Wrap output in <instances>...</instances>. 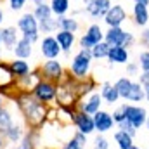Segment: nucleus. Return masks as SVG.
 Masks as SVG:
<instances>
[{
  "label": "nucleus",
  "mask_w": 149,
  "mask_h": 149,
  "mask_svg": "<svg viewBox=\"0 0 149 149\" xmlns=\"http://www.w3.org/2000/svg\"><path fill=\"white\" fill-rule=\"evenodd\" d=\"M99 92H101L104 102L109 104V106H114V104L121 99L118 88L114 87V83H111V81H102V83H99Z\"/></svg>",
  "instance_id": "16"
},
{
  "label": "nucleus",
  "mask_w": 149,
  "mask_h": 149,
  "mask_svg": "<svg viewBox=\"0 0 149 149\" xmlns=\"http://www.w3.org/2000/svg\"><path fill=\"white\" fill-rule=\"evenodd\" d=\"M87 137H88V135H85V134H81V132L76 130L73 135H71V139H70L61 149H85L87 144H88Z\"/></svg>",
  "instance_id": "24"
},
{
  "label": "nucleus",
  "mask_w": 149,
  "mask_h": 149,
  "mask_svg": "<svg viewBox=\"0 0 149 149\" xmlns=\"http://www.w3.org/2000/svg\"><path fill=\"white\" fill-rule=\"evenodd\" d=\"M9 68H10V71H12V74H14L16 78H21V76H24V74H28L31 71L30 63L24 61V59H17V57H16L14 61H10Z\"/></svg>",
  "instance_id": "25"
},
{
  "label": "nucleus",
  "mask_w": 149,
  "mask_h": 149,
  "mask_svg": "<svg viewBox=\"0 0 149 149\" xmlns=\"http://www.w3.org/2000/svg\"><path fill=\"white\" fill-rule=\"evenodd\" d=\"M109 49H111V47H109L106 42H101V43L94 45V47L90 49V52H92V57H94V59H108Z\"/></svg>",
  "instance_id": "33"
},
{
  "label": "nucleus",
  "mask_w": 149,
  "mask_h": 149,
  "mask_svg": "<svg viewBox=\"0 0 149 149\" xmlns=\"http://www.w3.org/2000/svg\"><path fill=\"white\" fill-rule=\"evenodd\" d=\"M113 137H114V142H116L118 149H127L134 144V137L128 135V134L123 132V130H118V128H116V132H114Z\"/></svg>",
  "instance_id": "31"
},
{
  "label": "nucleus",
  "mask_w": 149,
  "mask_h": 149,
  "mask_svg": "<svg viewBox=\"0 0 149 149\" xmlns=\"http://www.w3.org/2000/svg\"><path fill=\"white\" fill-rule=\"evenodd\" d=\"M111 114H113V120H114V123H116V125H118V123H121L123 120H127V114H125V106H123V104L116 106V108H114V111H113Z\"/></svg>",
  "instance_id": "38"
},
{
  "label": "nucleus",
  "mask_w": 149,
  "mask_h": 149,
  "mask_svg": "<svg viewBox=\"0 0 149 149\" xmlns=\"http://www.w3.org/2000/svg\"><path fill=\"white\" fill-rule=\"evenodd\" d=\"M23 137H24V128H23L21 123H14V125L9 128V132L5 134V141H9V142H12V144L21 142Z\"/></svg>",
  "instance_id": "30"
},
{
  "label": "nucleus",
  "mask_w": 149,
  "mask_h": 149,
  "mask_svg": "<svg viewBox=\"0 0 149 149\" xmlns=\"http://www.w3.org/2000/svg\"><path fill=\"white\" fill-rule=\"evenodd\" d=\"M17 30L21 31V35L30 40L31 43H35L40 40V28H38V21L33 12H26L17 19Z\"/></svg>",
  "instance_id": "4"
},
{
  "label": "nucleus",
  "mask_w": 149,
  "mask_h": 149,
  "mask_svg": "<svg viewBox=\"0 0 149 149\" xmlns=\"http://www.w3.org/2000/svg\"><path fill=\"white\" fill-rule=\"evenodd\" d=\"M0 38H2V43L5 45V49L7 50H12L14 47H16V43H17V28L16 26H5V28H2L0 30Z\"/></svg>",
  "instance_id": "20"
},
{
  "label": "nucleus",
  "mask_w": 149,
  "mask_h": 149,
  "mask_svg": "<svg viewBox=\"0 0 149 149\" xmlns=\"http://www.w3.org/2000/svg\"><path fill=\"white\" fill-rule=\"evenodd\" d=\"M9 5L12 10H21L26 5V0H9Z\"/></svg>",
  "instance_id": "40"
},
{
  "label": "nucleus",
  "mask_w": 149,
  "mask_h": 149,
  "mask_svg": "<svg viewBox=\"0 0 149 149\" xmlns=\"http://www.w3.org/2000/svg\"><path fill=\"white\" fill-rule=\"evenodd\" d=\"M127 149H141V148H139V146H137V144H132V146H130V148H127Z\"/></svg>",
  "instance_id": "47"
},
{
  "label": "nucleus",
  "mask_w": 149,
  "mask_h": 149,
  "mask_svg": "<svg viewBox=\"0 0 149 149\" xmlns=\"http://www.w3.org/2000/svg\"><path fill=\"white\" fill-rule=\"evenodd\" d=\"M146 127H148V130H149V116H148V121H146Z\"/></svg>",
  "instance_id": "48"
},
{
  "label": "nucleus",
  "mask_w": 149,
  "mask_h": 149,
  "mask_svg": "<svg viewBox=\"0 0 149 149\" xmlns=\"http://www.w3.org/2000/svg\"><path fill=\"white\" fill-rule=\"evenodd\" d=\"M3 17H5V14H3V10L0 9V26H2V23H3Z\"/></svg>",
  "instance_id": "44"
},
{
  "label": "nucleus",
  "mask_w": 149,
  "mask_h": 149,
  "mask_svg": "<svg viewBox=\"0 0 149 149\" xmlns=\"http://www.w3.org/2000/svg\"><path fill=\"white\" fill-rule=\"evenodd\" d=\"M104 42L109 47L121 45V47L130 49V47H134L137 43V38H135V35L132 31H127L121 26H118V28H108V31L104 33Z\"/></svg>",
  "instance_id": "3"
},
{
  "label": "nucleus",
  "mask_w": 149,
  "mask_h": 149,
  "mask_svg": "<svg viewBox=\"0 0 149 149\" xmlns=\"http://www.w3.org/2000/svg\"><path fill=\"white\" fill-rule=\"evenodd\" d=\"M14 101H16L21 114L24 116L26 125L31 130H40L43 127V123H47L49 108H47V104H43V102L38 101L37 97L33 95V92H23V90H19L17 95L14 97Z\"/></svg>",
  "instance_id": "1"
},
{
  "label": "nucleus",
  "mask_w": 149,
  "mask_h": 149,
  "mask_svg": "<svg viewBox=\"0 0 149 149\" xmlns=\"http://www.w3.org/2000/svg\"><path fill=\"white\" fill-rule=\"evenodd\" d=\"M57 23H59V30H64V31L76 33L80 30V23L74 16H61L57 17Z\"/></svg>",
  "instance_id": "27"
},
{
  "label": "nucleus",
  "mask_w": 149,
  "mask_h": 149,
  "mask_svg": "<svg viewBox=\"0 0 149 149\" xmlns=\"http://www.w3.org/2000/svg\"><path fill=\"white\" fill-rule=\"evenodd\" d=\"M92 116H94V123H95V132L97 134H108V132H111L113 128L116 127V123L113 120V114L109 111L99 109Z\"/></svg>",
  "instance_id": "12"
},
{
  "label": "nucleus",
  "mask_w": 149,
  "mask_h": 149,
  "mask_svg": "<svg viewBox=\"0 0 149 149\" xmlns=\"http://www.w3.org/2000/svg\"><path fill=\"white\" fill-rule=\"evenodd\" d=\"M12 52H14V56H16L17 59H28V57H31V54H33V43H31L30 40H26L24 37H21L17 40L16 47L12 49Z\"/></svg>",
  "instance_id": "21"
},
{
  "label": "nucleus",
  "mask_w": 149,
  "mask_h": 149,
  "mask_svg": "<svg viewBox=\"0 0 149 149\" xmlns=\"http://www.w3.org/2000/svg\"><path fill=\"white\" fill-rule=\"evenodd\" d=\"M137 63H139L141 71H149V50L148 49L141 50V54L137 56Z\"/></svg>",
  "instance_id": "35"
},
{
  "label": "nucleus",
  "mask_w": 149,
  "mask_h": 149,
  "mask_svg": "<svg viewBox=\"0 0 149 149\" xmlns=\"http://www.w3.org/2000/svg\"><path fill=\"white\" fill-rule=\"evenodd\" d=\"M0 59H2V50H0Z\"/></svg>",
  "instance_id": "51"
},
{
  "label": "nucleus",
  "mask_w": 149,
  "mask_h": 149,
  "mask_svg": "<svg viewBox=\"0 0 149 149\" xmlns=\"http://www.w3.org/2000/svg\"><path fill=\"white\" fill-rule=\"evenodd\" d=\"M92 52L87 49H80L73 56V59L70 61V73L73 74L76 80H85L90 74V68H92Z\"/></svg>",
  "instance_id": "2"
},
{
  "label": "nucleus",
  "mask_w": 149,
  "mask_h": 149,
  "mask_svg": "<svg viewBox=\"0 0 149 149\" xmlns=\"http://www.w3.org/2000/svg\"><path fill=\"white\" fill-rule=\"evenodd\" d=\"M139 42H141V45H142V47H146V49L149 50V26L142 28L141 37H139Z\"/></svg>",
  "instance_id": "39"
},
{
  "label": "nucleus",
  "mask_w": 149,
  "mask_h": 149,
  "mask_svg": "<svg viewBox=\"0 0 149 149\" xmlns=\"http://www.w3.org/2000/svg\"><path fill=\"white\" fill-rule=\"evenodd\" d=\"M113 2L111 0H94V2H90V3H87L85 7H83V10L90 16V17H94V19H104V16L108 14V10L111 9Z\"/></svg>",
  "instance_id": "13"
},
{
  "label": "nucleus",
  "mask_w": 149,
  "mask_h": 149,
  "mask_svg": "<svg viewBox=\"0 0 149 149\" xmlns=\"http://www.w3.org/2000/svg\"><path fill=\"white\" fill-rule=\"evenodd\" d=\"M134 3H142V5H149V0H134Z\"/></svg>",
  "instance_id": "42"
},
{
  "label": "nucleus",
  "mask_w": 149,
  "mask_h": 149,
  "mask_svg": "<svg viewBox=\"0 0 149 149\" xmlns=\"http://www.w3.org/2000/svg\"><path fill=\"white\" fill-rule=\"evenodd\" d=\"M125 101H128V102H142V101H146L144 87H142L137 80H134V83H132V87H130V90H128Z\"/></svg>",
  "instance_id": "23"
},
{
  "label": "nucleus",
  "mask_w": 149,
  "mask_h": 149,
  "mask_svg": "<svg viewBox=\"0 0 149 149\" xmlns=\"http://www.w3.org/2000/svg\"><path fill=\"white\" fill-rule=\"evenodd\" d=\"M116 128H118V130L127 132V134H128V135H132V137H135V135H137V128H135L128 120H123L121 123H118V125H116Z\"/></svg>",
  "instance_id": "37"
},
{
  "label": "nucleus",
  "mask_w": 149,
  "mask_h": 149,
  "mask_svg": "<svg viewBox=\"0 0 149 149\" xmlns=\"http://www.w3.org/2000/svg\"><path fill=\"white\" fill-rule=\"evenodd\" d=\"M80 2H81L83 5H87V3H90V2H94V0H80Z\"/></svg>",
  "instance_id": "46"
},
{
  "label": "nucleus",
  "mask_w": 149,
  "mask_h": 149,
  "mask_svg": "<svg viewBox=\"0 0 149 149\" xmlns=\"http://www.w3.org/2000/svg\"><path fill=\"white\" fill-rule=\"evenodd\" d=\"M132 83H134V78H128V76H120V78L114 81V87L118 88V92H120V97H121V99H125V97H127V94H128V90H130Z\"/></svg>",
  "instance_id": "32"
},
{
  "label": "nucleus",
  "mask_w": 149,
  "mask_h": 149,
  "mask_svg": "<svg viewBox=\"0 0 149 149\" xmlns=\"http://www.w3.org/2000/svg\"><path fill=\"white\" fill-rule=\"evenodd\" d=\"M74 127L78 132L85 134V135H90L95 132V123H94V116L92 114H87L83 111H78L74 116Z\"/></svg>",
  "instance_id": "14"
},
{
  "label": "nucleus",
  "mask_w": 149,
  "mask_h": 149,
  "mask_svg": "<svg viewBox=\"0 0 149 149\" xmlns=\"http://www.w3.org/2000/svg\"><path fill=\"white\" fill-rule=\"evenodd\" d=\"M3 141H5V137H2V135H0V149L5 148V146H3Z\"/></svg>",
  "instance_id": "45"
},
{
  "label": "nucleus",
  "mask_w": 149,
  "mask_h": 149,
  "mask_svg": "<svg viewBox=\"0 0 149 149\" xmlns=\"http://www.w3.org/2000/svg\"><path fill=\"white\" fill-rule=\"evenodd\" d=\"M33 2H35V3H40V2H45V0H33Z\"/></svg>",
  "instance_id": "49"
},
{
  "label": "nucleus",
  "mask_w": 149,
  "mask_h": 149,
  "mask_svg": "<svg viewBox=\"0 0 149 149\" xmlns=\"http://www.w3.org/2000/svg\"><path fill=\"white\" fill-rule=\"evenodd\" d=\"M56 94H57V83L49 81V80H42L33 88V95L43 104L54 102L56 101Z\"/></svg>",
  "instance_id": "8"
},
{
  "label": "nucleus",
  "mask_w": 149,
  "mask_h": 149,
  "mask_svg": "<svg viewBox=\"0 0 149 149\" xmlns=\"http://www.w3.org/2000/svg\"><path fill=\"white\" fill-rule=\"evenodd\" d=\"M137 81H139L142 87L149 85V71H141V74L137 76Z\"/></svg>",
  "instance_id": "41"
},
{
  "label": "nucleus",
  "mask_w": 149,
  "mask_h": 149,
  "mask_svg": "<svg viewBox=\"0 0 149 149\" xmlns=\"http://www.w3.org/2000/svg\"><path fill=\"white\" fill-rule=\"evenodd\" d=\"M14 125V120H12V114L7 108H0V135L5 137V134L9 132V128Z\"/></svg>",
  "instance_id": "29"
},
{
  "label": "nucleus",
  "mask_w": 149,
  "mask_h": 149,
  "mask_svg": "<svg viewBox=\"0 0 149 149\" xmlns=\"http://www.w3.org/2000/svg\"><path fill=\"white\" fill-rule=\"evenodd\" d=\"M104 33H106V31L101 28V24H97V23L88 24L87 30H85V33L78 38L80 49H87V50H90L94 45L104 42Z\"/></svg>",
  "instance_id": "5"
},
{
  "label": "nucleus",
  "mask_w": 149,
  "mask_h": 149,
  "mask_svg": "<svg viewBox=\"0 0 149 149\" xmlns=\"http://www.w3.org/2000/svg\"><path fill=\"white\" fill-rule=\"evenodd\" d=\"M40 52L45 59H57L63 54V49L59 47L54 35H45L43 38H40Z\"/></svg>",
  "instance_id": "11"
},
{
  "label": "nucleus",
  "mask_w": 149,
  "mask_h": 149,
  "mask_svg": "<svg viewBox=\"0 0 149 149\" xmlns=\"http://www.w3.org/2000/svg\"><path fill=\"white\" fill-rule=\"evenodd\" d=\"M92 149H109V141L104 134H97L94 139V146Z\"/></svg>",
  "instance_id": "36"
},
{
  "label": "nucleus",
  "mask_w": 149,
  "mask_h": 149,
  "mask_svg": "<svg viewBox=\"0 0 149 149\" xmlns=\"http://www.w3.org/2000/svg\"><path fill=\"white\" fill-rule=\"evenodd\" d=\"M108 61L111 64H127L130 61V50L127 47H111L109 49V54H108Z\"/></svg>",
  "instance_id": "19"
},
{
  "label": "nucleus",
  "mask_w": 149,
  "mask_h": 149,
  "mask_svg": "<svg viewBox=\"0 0 149 149\" xmlns=\"http://www.w3.org/2000/svg\"><path fill=\"white\" fill-rule=\"evenodd\" d=\"M33 14H35V17H37V21H38V26L56 17V16L52 14V9H50V5H49V3H45V2H40V3H35Z\"/></svg>",
  "instance_id": "22"
},
{
  "label": "nucleus",
  "mask_w": 149,
  "mask_h": 149,
  "mask_svg": "<svg viewBox=\"0 0 149 149\" xmlns=\"http://www.w3.org/2000/svg\"><path fill=\"white\" fill-rule=\"evenodd\" d=\"M141 74V68H139V63L137 61H128L125 64V76L128 78H137Z\"/></svg>",
  "instance_id": "34"
},
{
  "label": "nucleus",
  "mask_w": 149,
  "mask_h": 149,
  "mask_svg": "<svg viewBox=\"0 0 149 149\" xmlns=\"http://www.w3.org/2000/svg\"><path fill=\"white\" fill-rule=\"evenodd\" d=\"M0 43H2V38H0Z\"/></svg>",
  "instance_id": "52"
},
{
  "label": "nucleus",
  "mask_w": 149,
  "mask_h": 149,
  "mask_svg": "<svg viewBox=\"0 0 149 149\" xmlns=\"http://www.w3.org/2000/svg\"><path fill=\"white\" fill-rule=\"evenodd\" d=\"M50 9H52V14L56 17H61V16H66L70 12V7H71V2L70 0H50L49 2Z\"/></svg>",
  "instance_id": "28"
},
{
  "label": "nucleus",
  "mask_w": 149,
  "mask_h": 149,
  "mask_svg": "<svg viewBox=\"0 0 149 149\" xmlns=\"http://www.w3.org/2000/svg\"><path fill=\"white\" fill-rule=\"evenodd\" d=\"M0 108H2V95H0Z\"/></svg>",
  "instance_id": "50"
},
{
  "label": "nucleus",
  "mask_w": 149,
  "mask_h": 149,
  "mask_svg": "<svg viewBox=\"0 0 149 149\" xmlns=\"http://www.w3.org/2000/svg\"><path fill=\"white\" fill-rule=\"evenodd\" d=\"M104 104V99H102V95H101V92H92L90 95H87V97H83L80 102H78V106H76V109L78 111H83L87 113V114H95V113L101 109V106Z\"/></svg>",
  "instance_id": "10"
},
{
  "label": "nucleus",
  "mask_w": 149,
  "mask_h": 149,
  "mask_svg": "<svg viewBox=\"0 0 149 149\" xmlns=\"http://www.w3.org/2000/svg\"><path fill=\"white\" fill-rule=\"evenodd\" d=\"M38 70L43 76V80H49V81H54V83H59L63 80V76L66 74L64 66L57 59H47L43 64H40Z\"/></svg>",
  "instance_id": "6"
},
{
  "label": "nucleus",
  "mask_w": 149,
  "mask_h": 149,
  "mask_svg": "<svg viewBox=\"0 0 149 149\" xmlns=\"http://www.w3.org/2000/svg\"><path fill=\"white\" fill-rule=\"evenodd\" d=\"M125 114H127V120L139 130L141 127H146V121H148V111L144 106H139V104H132V102H125Z\"/></svg>",
  "instance_id": "7"
},
{
  "label": "nucleus",
  "mask_w": 149,
  "mask_h": 149,
  "mask_svg": "<svg viewBox=\"0 0 149 149\" xmlns=\"http://www.w3.org/2000/svg\"><path fill=\"white\" fill-rule=\"evenodd\" d=\"M14 83H16V76L12 74L9 64L0 63V90L10 87V85H14Z\"/></svg>",
  "instance_id": "26"
},
{
  "label": "nucleus",
  "mask_w": 149,
  "mask_h": 149,
  "mask_svg": "<svg viewBox=\"0 0 149 149\" xmlns=\"http://www.w3.org/2000/svg\"><path fill=\"white\" fill-rule=\"evenodd\" d=\"M144 92H146V101L149 102V85H146V87H144Z\"/></svg>",
  "instance_id": "43"
},
{
  "label": "nucleus",
  "mask_w": 149,
  "mask_h": 149,
  "mask_svg": "<svg viewBox=\"0 0 149 149\" xmlns=\"http://www.w3.org/2000/svg\"><path fill=\"white\" fill-rule=\"evenodd\" d=\"M42 80H43V76L40 73V70H35V71H30L28 74L17 78L16 85H17L19 90H23V92H33V88L37 87Z\"/></svg>",
  "instance_id": "15"
},
{
  "label": "nucleus",
  "mask_w": 149,
  "mask_h": 149,
  "mask_svg": "<svg viewBox=\"0 0 149 149\" xmlns=\"http://www.w3.org/2000/svg\"><path fill=\"white\" fill-rule=\"evenodd\" d=\"M54 37H56V40H57L59 47L63 49V52L68 56V54L71 52V49H73L74 42H76L74 33H71V31H64V30H57V31L54 33Z\"/></svg>",
  "instance_id": "18"
},
{
  "label": "nucleus",
  "mask_w": 149,
  "mask_h": 149,
  "mask_svg": "<svg viewBox=\"0 0 149 149\" xmlns=\"http://www.w3.org/2000/svg\"><path fill=\"white\" fill-rule=\"evenodd\" d=\"M132 19H134V24L139 26V28L149 26V9H148V5L134 3V7H132Z\"/></svg>",
  "instance_id": "17"
},
{
  "label": "nucleus",
  "mask_w": 149,
  "mask_h": 149,
  "mask_svg": "<svg viewBox=\"0 0 149 149\" xmlns=\"http://www.w3.org/2000/svg\"><path fill=\"white\" fill-rule=\"evenodd\" d=\"M127 19H128V12H127L125 7L120 5V3H113L111 9L108 10V14L104 16V23H106L108 28H118V26H121Z\"/></svg>",
  "instance_id": "9"
}]
</instances>
